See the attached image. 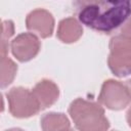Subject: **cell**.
<instances>
[{
    "mask_svg": "<svg viewBox=\"0 0 131 131\" xmlns=\"http://www.w3.org/2000/svg\"><path fill=\"white\" fill-rule=\"evenodd\" d=\"M78 20L103 34H111L131 17V0H73Z\"/></svg>",
    "mask_w": 131,
    "mask_h": 131,
    "instance_id": "1",
    "label": "cell"
},
{
    "mask_svg": "<svg viewBox=\"0 0 131 131\" xmlns=\"http://www.w3.org/2000/svg\"><path fill=\"white\" fill-rule=\"evenodd\" d=\"M69 114L76 127L82 131L106 130L110 127L108 120L104 116V110L93 101L77 98L71 103Z\"/></svg>",
    "mask_w": 131,
    "mask_h": 131,
    "instance_id": "2",
    "label": "cell"
},
{
    "mask_svg": "<svg viewBox=\"0 0 131 131\" xmlns=\"http://www.w3.org/2000/svg\"><path fill=\"white\" fill-rule=\"evenodd\" d=\"M107 63L117 77L131 74V36L121 33L111 39Z\"/></svg>",
    "mask_w": 131,
    "mask_h": 131,
    "instance_id": "3",
    "label": "cell"
},
{
    "mask_svg": "<svg viewBox=\"0 0 131 131\" xmlns=\"http://www.w3.org/2000/svg\"><path fill=\"white\" fill-rule=\"evenodd\" d=\"M10 114L15 118H29L41 110L32 90L24 87H14L7 93Z\"/></svg>",
    "mask_w": 131,
    "mask_h": 131,
    "instance_id": "4",
    "label": "cell"
},
{
    "mask_svg": "<svg viewBox=\"0 0 131 131\" xmlns=\"http://www.w3.org/2000/svg\"><path fill=\"white\" fill-rule=\"evenodd\" d=\"M98 100L107 108L119 111L129 104L131 97L125 84L116 80H107L102 84Z\"/></svg>",
    "mask_w": 131,
    "mask_h": 131,
    "instance_id": "5",
    "label": "cell"
},
{
    "mask_svg": "<svg viewBox=\"0 0 131 131\" xmlns=\"http://www.w3.org/2000/svg\"><path fill=\"white\" fill-rule=\"evenodd\" d=\"M11 52L13 56L24 62L34 58L40 50L41 44L38 37L32 33H23L11 41Z\"/></svg>",
    "mask_w": 131,
    "mask_h": 131,
    "instance_id": "6",
    "label": "cell"
},
{
    "mask_svg": "<svg viewBox=\"0 0 131 131\" xmlns=\"http://www.w3.org/2000/svg\"><path fill=\"white\" fill-rule=\"evenodd\" d=\"M28 30L38 33L42 38L50 37L54 29V18L46 9L38 8L31 11L26 19Z\"/></svg>",
    "mask_w": 131,
    "mask_h": 131,
    "instance_id": "7",
    "label": "cell"
},
{
    "mask_svg": "<svg viewBox=\"0 0 131 131\" xmlns=\"http://www.w3.org/2000/svg\"><path fill=\"white\" fill-rule=\"evenodd\" d=\"M32 91L38 100L41 110L52 105L57 100L59 95V90L56 84L46 79L38 82Z\"/></svg>",
    "mask_w": 131,
    "mask_h": 131,
    "instance_id": "8",
    "label": "cell"
},
{
    "mask_svg": "<svg viewBox=\"0 0 131 131\" xmlns=\"http://www.w3.org/2000/svg\"><path fill=\"white\" fill-rule=\"evenodd\" d=\"M83 34V29L80 23L74 17L62 19L57 29V37L63 43L76 42Z\"/></svg>",
    "mask_w": 131,
    "mask_h": 131,
    "instance_id": "9",
    "label": "cell"
},
{
    "mask_svg": "<svg viewBox=\"0 0 131 131\" xmlns=\"http://www.w3.org/2000/svg\"><path fill=\"white\" fill-rule=\"evenodd\" d=\"M41 127L45 131L69 130L71 128L68 118L63 114L48 113L41 118Z\"/></svg>",
    "mask_w": 131,
    "mask_h": 131,
    "instance_id": "10",
    "label": "cell"
},
{
    "mask_svg": "<svg viewBox=\"0 0 131 131\" xmlns=\"http://www.w3.org/2000/svg\"><path fill=\"white\" fill-rule=\"evenodd\" d=\"M17 72V66L7 56L1 57V87L5 88L13 81Z\"/></svg>",
    "mask_w": 131,
    "mask_h": 131,
    "instance_id": "11",
    "label": "cell"
},
{
    "mask_svg": "<svg viewBox=\"0 0 131 131\" xmlns=\"http://www.w3.org/2000/svg\"><path fill=\"white\" fill-rule=\"evenodd\" d=\"M14 33V25L11 20L2 21V34H1V57L6 56L9 47V40Z\"/></svg>",
    "mask_w": 131,
    "mask_h": 131,
    "instance_id": "12",
    "label": "cell"
},
{
    "mask_svg": "<svg viewBox=\"0 0 131 131\" xmlns=\"http://www.w3.org/2000/svg\"><path fill=\"white\" fill-rule=\"evenodd\" d=\"M122 34H125V35H129L131 36V17L124 24L123 28H122Z\"/></svg>",
    "mask_w": 131,
    "mask_h": 131,
    "instance_id": "13",
    "label": "cell"
},
{
    "mask_svg": "<svg viewBox=\"0 0 131 131\" xmlns=\"http://www.w3.org/2000/svg\"><path fill=\"white\" fill-rule=\"evenodd\" d=\"M125 85H126L127 90H128V92H129V95H130V97H131V79L128 80V81L125 83Z\"/></svg>",
    "mask_w": 131,
    "mask_h": 131,
    "instance_id": "14",
    "label": "cell"
},
{
    "mask_svg": "<svg viewBox=\"0 0 131 131\" xmlns=\"http://www.w3.org/2000/svg\"><path fill=\"white\" fill-rule=\"evenodd\" d=\"M127 122H128L129 126L131 127V107H130L129 111L127 112Z\"/></svg>",
    "mask_w": 131,
    "mask_h": 131,
    "instance_id": "15",
    "label": "cell"
}]
</instances>
